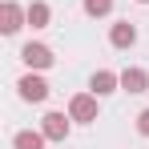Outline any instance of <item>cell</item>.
<instances>
[{"instance_id":"7c38bea8","label":"cell","mask_w":149,"mask_h":149,"mask_svg":"<svg viewBox=\"0 0 149 149\" xmlns=\"http://www.w3.org/2000/svg\"><path fill=\"white\" fill-rule=\"evenodd\" d=\"M137 133H141V137H149V109H141V113H137Z\"/></svg>"},{"instance_id":"9c48e42d","label":"cell","mask_w":149,"mask_h":149,"mask_svg":"<svg viewBox=\"0 0 149 149\" xmlns=\"http://www.w3.org/2000/svg\"><path fill=\"white\" fill-rule=\"evenodd\" d=\"M45 133H32V129H20L16 137H12V149H45Z\"/></svg>"},{"instance_id":"30bf717a","label":"cell","mask_w":149,"mask_h":149,"mask_svg":"<svg viewBox=\"0 0 149 149\" xmlns=\"http://www.w3.org/2000/svg\"><path fill=\"white\" fill-rule=\"evenodd\" d=\"M28 24H32V28L49 24V4H28Z\"/></svg>"},{"instance_id":"3957f363","label":"cell","mask_w":149,"mask_h":149,"mask_svg":"<svg viewBox=\"0 0 149 149\" xmlns=\"http://www.w3.org/2000/svg\"><path fill=\"white\" fill-rule=\"evenodd\" d=\"M69 117H73V121H97V93H81V97H73Z\"/></svg>"},{"instance_id":"277c9868","label":"cell","mask_w":149,"mask_h":149,"mask_svg":"<svg viewBox=\"0 0 149 149\" xmlns=\"http://www.w3.org/2000/svg\"><path fill=\"white\" fill-rule=\"evenodd\" d=\"M40 133H45L49 141H65V137H69V117H65V113H49L45 125H40Z\"/></svg>"},{"instance_id":"6da1fadb","label":"cell","mask_w":149,"mask_h":149,"mask_svg":"<svg viewBox=\"0 0 149 149\" xmlns=\"http://www.w3.org/2000/svg\"><path fill=\"white\" fill-rule=\"evenodd\" d=\"M16 89H20V101H28V105H40V101L49 97V85H45L36 73L20 77V85H16Z\"/></svg>"},{"instance_id":"ba28073f","label":"cell","mask_w":149,"mask_h":149,"mask_svg":"<svg viewBox=\"0 0 149 149\" xmlns=\"http://www.w3.org/2000/svg\"><path fill=\"white\" fill-rule=\"evenodd\" d=\"M109 40H113V49H129V45H137V28L129 24V20H121V24H113Z\"/></svg>"},{"instance_id":"52a82bcc","label":"cell","mask_w":149,"mask_h":149,"mask_svg":"<svg viewBox=\"0 0 149 149\" xmlns=\"http://www.w3.org/2000/svg\"><path fill=\"white\" fill-rule=\"evenodd\" d=\"M121 89L125 93H145L149 89V73L145 69H125L121 73Z\"/></svg>"},{"instance_id":"8fae6325","label":"cell","mask_w":149,"mask_h":149,"mask_svg":"<svg viewBox=\"0 0 149 149\" xmlns=\"http://www.w3.org/2000/svg\"><path fill=\"white\" fill-rule=\"evenodd\" d=\"M109 8H113V0H85V12L89 16H105Z\"/></svg>"},{"instance_id":"5b68a950","label":"cell","mask_w":149,"mask_h":149,"mask_svg":"<svg viewBox=\"0 0 149 149\" xmlns=\"http://www.w3.org/2000/svg\"><path fill=\"white\" fill-rule=\"evenodd\" d=\"M20 20H28V12H20V4H12V0H4V8H0V28L12 36L16 28H20Z\"/></svg>"},{"instance_id":"8992f818","label":"cell","mask_w":149,"mask_h":149,"mask_svg":"<svg viewBox=\"0 0 149 149\" xmlns=\"http://www.w3.org/2000/svg\"><path fill=\"white\" fill-rule=\"evenodd\" d=\"M117 85H121V77H117V73H109V69H101V73H93V81H89V89H93L97 97H109V93H113Z\"/></svg>"},{"instance_id":"7a4b0ae2","label":"cell","mask_w":149,"mask_h":149,"mask_svg":"<svg viewBox=\"0 0 149 149\" xmlns=\"http://www.w3.org/2000/svg\"><path fill=\"white\" fill-rule=\"evenodd\" d=\"M20 61H24L28 69H49L56 56H52V49H49V45H32V40H28L24 49H20Z\"/></svg>"},{"instance_id":"4fadbf2b","label":"cell","mask_w":149,"mask_h":149,"mask_svg":"<svg viewBox=\"0 0 149 149\" xmlns=\"http://www.w3.org/2000/svg\"><path fill=\"white\" fill-rule=\"evenodd\" d=\"M137 4H149V0H137Z\"/></svg>"}]
</instances>
